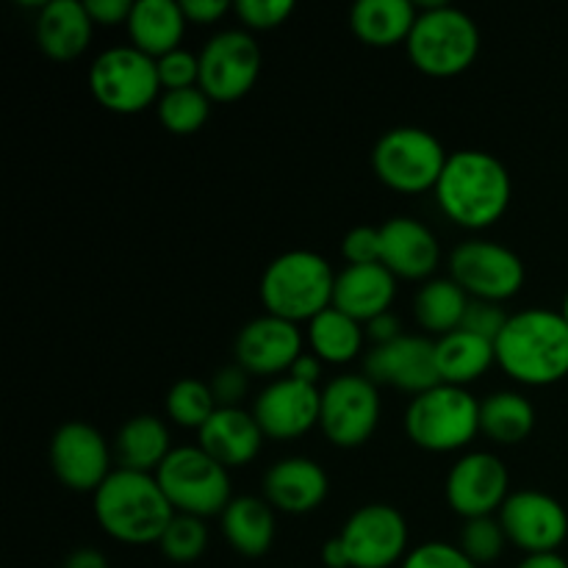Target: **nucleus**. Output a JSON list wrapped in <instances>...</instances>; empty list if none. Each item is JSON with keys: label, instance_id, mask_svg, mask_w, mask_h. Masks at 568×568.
<instances>
[{"label": "nucleus", "instance_id": "f3484780", "mask_svg": "<svg viewBox=\"0 0 568 568\" xmlns=\"http://www.w3.org/2000/svg\"><path fill=\"white\" fill-rule=\"evenodd\" d=\"M364 375L375 386H392L416 397L442 383L436 366V342L427 336L403 333L394 342L369 349L364 361Z\"/></svg>", "mask_w": 568, "mask_h": 568}, {"label": "nucleus", "instance_id": "7c9ffc66", "mask_svg": "<svg viewBox=\"0 0 568 568\" xmlns=\"http://www.w3.org/2000/svg\"><path fill=\"white\" fill-rule=\"evenodd\" d=\"M366 342V331L361 322L353 316L342 314L338 308L322 311L316 320L308 322V344L311 353L322 361V364L344 366L353 364L361 355V347Z\"/></svg>", "mask_w": 568, "mask_h": 568}, {"label": "nucleus", "instance_id": "e433bc0d", "mask_svg": "<svg viewBox=\"0 0 568 568\" xmlns=\"http://www.w3.org/2000/svg\"><path fill=\"white\" fill-rule=\"evenodd\" d=\"M233 14L244 31H272L281 28L294 14L292 0H236Z\"/></svg>", "mask_w": 568, "mask_h": 568}, {"label": "nucleus", "instance_id": "f03ea898", "mask_svg": "<svg viewBox=\"0 0 568 568\" xmlns=\"http://www.w3.org/2000/svg\"><path fill=\"white\" fill-rule=\"evenodd\" d=\"M497 366L521 386H552L568 377V322L560 311L525 308L510 314L494 344Z\"/></svg>", "mask_w": 568, "mask_h": 568}, {"label": "nucleus", "instance_id": "a18cd8bd", "mask_svg": "<svg viewBox=\"0 0 568 568\" xmlns=\"http://www.w3.org/2000/svg\"><path fill=\"white\" fill-rule=\"evenodd\" d=\"M364 331H366V338L372 342V347H383V344L403 336V325H399V320L392 314V311H388V314H381L377 320L366 322Z\"/></svg>", "mask_w": 568, "mask_h": 568}, {"label": "nucleus", "instance_id": "79ce46f5", "mask_svg": "<svg viewBox=\"0 0 568 568\" xmlns=\"http://www.w3.org/2000/svg\"><path fill=\"white\" fill-rule=\"evenodd\" d=\"M211 394H214L220 408H242V399L250 388V375L239 364L222 366L214 377H211Z\"/></svg>", "mask_w": 568, "mask_h": 568}, {"label": "nucleus", "instance_id": "c03bdc74", "mask_svg": "<svg viewBox=\"0 0 568 568\" xmlns=\"http://www.w3.org/2000/svg\"><path fill=\"white\" fill-rule=\"evenodd\" d=\"M181 9L194 26H214L227 11H233V6L225 3V0H183Z\"/></svg>", "mask_w": 568, "mask_h": 568}, {"label": "nucleus", "instance_id": "ddd939ff", "mask_svg": "<svg viewBox=\"0 0 568 568\" xmlns=\"http://www.w3.org/2000/svg\"><path fill=\"white\" fill-rule=\"evenodd\" d=\"M344 549L353 568H392L408 558V521L394 505L372 503L344 521Z\"/></svg>", "mask_w": 568, "mask_h": 568}, {"label": "nucleus", "instance_id": "20e7f679", "mask_svg": "<svg viewBox=\"0 0 568 568\" xmlns=\"http://www.w3.org/2000/svg\"><path fill=\"white\" fill-rule=\"evenodd\" d=\"M336 272L325 255L314 250H288L270 261L261 275V303L266 314L281 320L311 322L333 305Z\"/></svg>", "mask_w": 568, "mask_h": 568}, {"label": "nucleus", "instance_id": "a211bd4d", "mask_svg": "<svg viewBox=\"0 0 568 568\" xmlns=\"http://www.w3.org/2000/svg\"><path fill=\"white\" fill-rule=\"evenodd\" d=\"M303 353L305 349L300 325L272 314H264L258 316V320L247 322V325L239 331L236 344H233L236 364L242 366L247 375L258 377L288 375L294 361Z\"/></svg>", "mask_w": 568, "mask_h": 568}, {"label": "nucleus", "instance_id": "f257e3e1", "mask_svg": "<svg viewBox=\"0 0 568 568\" xmlns=\"http://www.w3.org/2000/svg\"><path fill=\"white\" fill-rule=\"evenodd\" d=\"M433 194L449 222L466 231H486L510 209L514 181L497 155L486 150H458L449 153Z\"/></svg>", "mask_w": 568, "mask_h": 568}, {"label": "nucleus", "instance_id": "dca6fc26", "mask_svg": "<svg viewBox=\"0 0 568 568\" xmlns=\"http://www.w3.org/2000/svg\"><path fill=\"white\" fill-rule=\"evenodd\" d=\"M508 544L527 555L558 552L568 536V514L552 494L525 488L514 491L497 514Z\"/></svg>", "mask_w": 568, "mask_h": 568}, {"label": "nucleus", "instance_id": "0eeeda50", "mask_svg": "<svg viewBox=\"0 0 568 568\" xmlns=\"http://www.w3.org/2000/svg\"><path fill=\"white\" fill-rule=\"evenodd\" d=\"M447 161L449 153L442 139L416 125L392 128L372 148L377 181L399 194L433 192Z\"/></svg>", "mask_w": 568, "mask_h": 568}, {"label": "nucleus", "instance_id": "58836bf2", "mask_svg": "<svg viewBox=\"0 0 568 568\" xmlns=\"http://www.w3.org/2000/svg\"><path fill=\"white\" fill-rule=\"evenodd\" d=\"M508 320H510V314L499 303L471 300L469 308H466V316H464V325H460V331L475 333V336H480V338H486V342L497 344V338L503 336Z\"/></svg>", "mask_w": 568, "mask_h": 568}, {"label": "nucleus", "instance_id": "f704fd0d", "mask_svg": "<svg viewBox=\"0 0 568 568\" xmlns=\"http://www.w3.org/2000/svg\"><path fill=\"white\" fill-rule=\"evenodd\" d=\"M159 547L161 555L166 560H172V564H194L209 549V527H205V519H197V516L189 514H175L170 525H166Z\"/></svg>", "mask_w": 568, "mask_h": 568}, {"label": "nucleus", "instance_id": "8fccbe9b", "mask_svg": "<svg viewBox=\"0 0 568 568\" xmlns=\"http://www.w3.org/2000/svg\"><path fill=\"white\" fill-rule=\"evenodd\" d=\"M516 568H568V560L558 552H547V555H527Z\"/></svg>", "mask_w": 568, "mask_h": 568}, {"label": "nucleus", "instance_id": "7ed1b4c3", "mask_svg": "<svg viewBox=\"0 0 568 568\" xmlns=\"http://www.w3.org/2000/svg\"><path fill=\"white\" fill-rule=\"evenodd\" d=\"M92 505L100 530L128 547L159 544L175 516L155 475L131 469L111 471L109 480L92 494Z\"/></svg>", "mask_w": 568, "mask_h": 568}, {"label": "nucleus", "instance_id": "1a4fd4ad", "mask_svg": "<svg viewBox=\"0 0 568 568\" xmlns=\"http://www.w3.org/2000/svg\"><path fill=\"white\" fill-rule=\"evenodd\" d=\"M89 89L94 100L114 114H139L164 94L155 59L133 44L103 50L89 67Z\"/></svg>", "mask_w": 568, "mask_h": 568}, {"label": "nucleus", "instance_id": "9b49d317", "mask_svg": "<svg viewBox=\"0 0 568 568\" xmlns=\"http://www.w3.org/2000/svg\"><path fill=\"white\" fill-rule=\"evenodd\" d=\"M381 425V392L366 375H338L322 388L320 430L338 449H358Z\"/></svg>", "mask_w": 568, "mask_h": 568}, {"label": "nucleus", "instance_id": "c9c22d12", "mask_svg": "<svg viewBox=\"0 0 568 568\" xmlns=\"http://www.w3.org/2000/svg\"><path fill=\"white\" fill-rule=\"evenodd\" d=\"M508 547L503 525L497 516H480V519H466L458 532V549L477 566L497 564Z\"/></svg>", "mask_w": 568, "mask_h": 568}, {"label": "nucleus", "instance_id": "c85d7f7f", "mask_svg": "<svg viewBox=\"0 0 568 568\" xmlns=\"http://www.w3.org/2000/svg\"><path fill=\"white\" fill-rule=\"evenodd\" d=\"M494 364H497V349H494V344L475 336V333L455 331L436 338L438 377L447 386L466 388L469 383L480 381Z\"/></svg>", "mask_w": 568, "mask_h": 568}, {"label": "nucleus", "instance_id": "473e14b6", "mask_svg": "<svg viewBox=\"0 0 568 568\" xmlns=\"http://www.w3.org/2000/svg\"><path fill=\"white\" fill-rule=\"evenodd\" d=\"M211 103L214 100L200 87L175 89V92L161 94L155 111H159V120L166 131L175 133V136H189V133H197L209 122Z\"/></svg>", "mask_w": 568, "mask_h": 568}, {"label": "nucleus", "instance_id": "aec40b11", "mask_svg": "<svg viewBox=\"0 0 568 568\" xmlns=\"http://www.w3.org/2000/svg\"><path fill=\"white\" fill-rule=\"evenodd\" d=\"M381 264L403 281L427 283L442 264V244L425 222L414 216H392L381 225Z\"/></svg>", "mask_w": 568, "mask_h": 568}, {"label": "nucleus", "instance_id": "2f4dec72", "mask_svg": "<svg viewBox=\"0 0 568 568\" xmlns=\"http://www.w3.org/2000/svg\"><path fill=\"white\" fill-rule=\"evenodd\" d=\"M536 427V408L519 392H494L480 399V433L494 444L514 447Z\"/></svg>", "mask_w": 568, "mask_h": 568}, {"label": "nucleus", "instance_id": "72a5a7b5", "mask_svg": "<svg viewBox=\"0 0 568 568\" xmlns=\"http://www.w3.org/2000/svg\"><path fill=\"white\" fill-rule=\"evenodd\" d=\"M216 408L220 405L211 394V386L197 377H183L166 394V416L186 430H203V425L216 414Z\"/></svg>", "mask_w": 568, "mask_h": 568}, {"label": "nucleus", "instance_id": "a878e982", "mask_svg": "<svg viewBox=\"0 0 568 568\" xmlns=\"http://www.w3.org/2000/svg\"><path fill=\"white\" fill-rule=\"evenodd\" d=\"M170 427L153 414H139L120 427L114 438L116 469L155 475L172 453Z\"/></svg>", "mask_w": 568, "mask_h": 568}, {"label": "nucleus", "instance_id": "412c9836", "mask_svg": "<svg viewBox=\"0 0 568 568\" xmlns=\"http://www.w3.org/2000/svg\"><path fill=\"white\" fill-rule=\"evenodd\" d=\"M331 491L327 471L311 458H283L264 475V499L288 516L314 514Z\"/></svg>", "mask_w": 568, "mask_h": 568}, {"label": "nucleus", "instance_id": "423d86ee", "mask_svg": "<svg viewBox=\"0 0 568 568\" xmlns=\"http://www.w3.org/2000/svg\"><path fill=\"white\" fill-rule=\"evenodd\" d=\"M405 433L425 453H460L480 436V399L469 388L438 383L410 399Z\"/></svg>", "mask_w": 568, "mask_h": 568}, {"label": "nucleus", "instance_id": "6e6552de", "mask_svg": "<svg viewBox=\"0 0 568 568\" xmlns=\"http://www.w3.org/2000/svg\"><path fill=\"white\" fill-rule=\"evenodd\" d=\"M155 480L164 488L175 514H189L197 519L222 516L233 499L227 469L197 444L172 449L170 458L155 471Z\"/></svg>", "mask_w": 568, "mask_h": 568}, {"label": "nucleus", "instance_id": "2eb2a0df", "mask_svg": "<svg viewBox=\"0 0 568 568\" xmlns=\"http://www.w3.org/2000/svg\"><path fill=\"white\" fill-rule=\"evenodd\" d=\"M111 447L89 422H64L50 442V466L61 486L78 494H94L114 469Z\"/></svg>", "mask_w": 568, "mask_h": 568}, {"label": "nucleus", "instance_id": "4c0bfd02", "mask_svg": "<svg viewBox=\"0 0 568 568\" xmlns=\"http://www.w3.org/2000/svg\"><path fill=\"white\" fill-rule=\"evenodd\" d=\"M155 67H159V81L164 92L200 87V55H194L192 50H172V53L155 59Z\"/></svg>", "mask_w": 568, "mask_h": 568}, {"label": "nucleus", "instance_id": "09e8293b", "mask_svg": "<svg viewBox=\"0 0 568 568\" xmlns=\"http://www.w3.org/2000/svg\"><path fill=\"white\" fill-rule=\"evenodd\" d=\"M322 564L327 568H353L349 566V555L347 549H344L342 538H327L325 547H322Z\"/></svg>", "mask_w": 568, "mask_h": 568}, {"label": "nucleus", "instance_id": "393cba45", "mask_svg": "<svg viewBox=\"0 0 568 568\" xmlns=\"http://www.w3.org/2000/svg\"><path fill=\"white\" fill-rule=\"evenodd\" d=\"M186 26V14L175 0H139L133 3L125 28L133 48L148 53L150 59H161L181 48Z\"/></svg>", "mask_w": 568, "mask_h": 568}, {"label": "nucleus", "instance_id": "c756f323", "mask_svg": "<svg viewBox=\"0 0 568 568\" xmlns=\"http://www.w3.org/2000/svg\"><path fill=\"white\" fill-rule=\"evenodd\" d=\"M469 303L471 297L453 277H430L416 292L414 316L427 333H436L442 338L447 333L460 331Z\"/></svg>", "mask_w": 568, "mask_h": 568}, {"label": "nucleus", "instance_id": "5701e85b", "mask_svg": "<svg viewBox=\"0 0 568 568\" xmlns=\"http://www.w3.org/2000/svg\"><path fill=\"white\" fill-rule=\"evenodd\" d=\"M397 297V277L383 264L364 266H344L336 275V288H333V308L353 316L355 322L377 320L388 314Z\"/></svg>", "mask_w": 568, "mask_h": 568}, {"label": "nucleus", "instance_id": "bb28decb", "mask_svg": "<svg viewBox=\"0 0 568 568\" xmlns=\"http://www.w3.org/2000/svg\"><path fill=\"white\" fill-rule=\"evenodd\" d=\"M275 530V508L264 497H233L222 514V536L242 558H264Z\"/></svg>", "mask_w": 568, "mask_h": 568}, {"label": "nucleus", "instance_id": "37998d69", "mask_svg": "<svg viewBox=\"0 0 568 568\" xmlns=\"http://www.w3.org/2000/svg\"><path fill=\"white\" fill-rule=\"evenodd\" d=\"M87 11L89 17H92L94 26L114 28V26H128L133 3L131 0H87Z\"/></svg>", "mask_w": 568, "mask_h": 568}, {"label": "nucleus", "instance_id": "a19ab883", "mask_svg": "<svg viewBox=\"0 0 568 568\" xmlns=\"http://www.w3.org/2000/svg\"><path fill=\"white\" fill-rule=\"evenodd\" d=\"M383 242H381V227L358 225L344 236L342 255L349 266H364V264H381Z\"/></svg>", "mask_w": 568, "mask_h": 568}, {"label": "nucleus", "instance_id": "6ab92c4d", "mask_svg": "<svg viewBox=\"0 0 568 568\" xmlns=\"http://www.w3.org/2000/svg\"><path fill=\"white\" fill-rule=\"evenodd\" d=\"M320 388L286 375L272 381L258 394V399L253 405V416L266 438L292 442V438H300L308 430H314V427H320Z\"/></svg>", "mask_w": 568, "mask_h": 568}, {"label": "nucleus", "instance_id": "9d476101", "mask_svg": "<svg viewBox=\"0 0 568 568\" xmlns=\"http://www.w3.org/2000/svg\"><path fill=\"white\" fill-rule=\"evenodd\" d=\"M449 277L471 300L499 303L514 300L525 286V264L505 244L491 239H466L449 255Z\"/></svg>", "mask_w": 568, "mask_h": 568}, {"label": "nucleus", "instance_id": "ea45409f", "mask_svg": "<svg viewBox=\"0 0 568 568\" xmlns=\"http://www.w3.org/2000/svg\"><path fill=\"white\" fill-rule=\"evenodd\" d=\"M399 568H480L471 564L458 544H444V541H427L422 547H414L408 558L399 564Z\"/></svg>", "mask_w": 568, "mask_h": 568}, {"label": "nucleus", "instance_id": "4468645a", "mask_svg": "<svg viewBox=\"0 0 568 568\" xmlns=\"http://www.w3.org/2000/svg\"><path fill=\"white\" fill-rule=\"evenodd\" d=\"M444 494H447L449 508L464 521L494 516L514 494L510 491V471L499 455L475 449L455 460Z\"/></svg>", "mask_w": 568, "mask_h": 568}, {"label": "nucleus", "instance_id": "f8f14e48", "mask_svg": "<svg viewBox=\"0 0 568 568\" xmlns=\"http://www.w3.org/2000/svg\"><path fill=\"white\" fill-rule=\"evenodd\" d=\"M261 64L264 55L253 33L227 28L214 33L200 50V89L214 103H236L255 87Z\"/></svg>", "mask_w": 568, "mask_h": 568}, {"label": "nucleus", "instance_id": "49530a36", "mask_svg": "<svg viewBox=\"0 0 568 568\" xmlns=\"http://www.w3.org/2000/svg\"><path fill=\"white\" fill-rule=\"evenodd\" d=\"M322 366L325 364H322L314 353H303L297 361H294L292 369H288V377H294V381L300 383H308V386H316L322 377Z\"/></svg>", "mask_w": 568, "mask_h": 568}, {"label": "nucleus", "instance_id": "b1692460", "mask_svg": "<svg viewBox=\"0 0 568 568\" xmlns=\"http://www.w3.org/2000/svg\"><path fill=\"white\" fill-rule=\"evenodd\" d=\"M33 33L48 59L72 61L87 53L94 37V22L81 0H50L39 9Z\"/></svg>", "mask_w": 568, "mask_h": 568}, {"label": "nucleus", "instance_id": "39448f33", "mask_svg": "<svg viewBox=\"0 0 568 568\" xmlns=\"http://www.w3.org/2000/svg\"><path fill=\"white\" fill-rule=\"evenodd\" d=\"M408 59L422 75L455 78L475 64L480 53L477 22L449 3L419 6L408 42Z\"/></svg>", "mask_w": 568, "mask_h": 568}, {"label": "nucleus", "instance_id": "de8ad7c7", "mask_svg": "<svg viewBox=\"0 0 568 568\" xmlns=\"http://www.w3.org/2000/svg\"><path fill=\"white\" fill-rule=\"evenodd\" d=\"M64 568H111V566H109V560H105V555L100 552V549L81 547L64 560Z\"/></svg>", "mask_w": 568, "mask_h": 568}, {"label": "nucleus", "instance_id": "4be33fe9", "mask_svg": "<svg viewBox=\"0 0 568 568\" xmlns=\"http://www.w3.org/2000/svg\"><path fill=\"white\" fill-rule=\"evenodd\" d=\"M264 438L253 410L216 408V414L197 433V447H203L225 469H239L258 458Z\"/></svg>", "mask_w": 568, "mask_h": 568}, {"label": "nucleus", "instance_id": "cd10ccee", "mask_svg": "<svg viewBox=\"0 0 568 568\" xmlns=\"http://www.w3.org/2000/svg\"><path fill=\"white\" fill-rule=\"evenodd\" d=\"M419 6L410 0H361L349 9V28L369 48H394L408 42Z\"/></svg>", "mask_w": 568, "mask_h": 568}, {"label": "nucleus", "instance_id": "3c124183", "mask_svg": "<svg viewBox=\"0 0 568 568\" xmlns=\"http://www.w3.org/2000/svg\"><path fill=\"white\" fill-rule=\"evenodd\" d=\"M560 314H564L566 322H568V292H566V297H564V308H560Z\"/></svg>", "mask_w": 568, "mask_h": 568}]
</instances>
